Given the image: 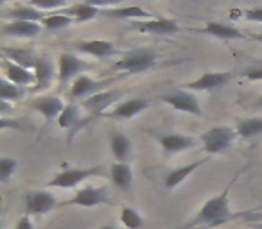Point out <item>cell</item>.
<instances>
[{"label":"cell","instance_id":"cell-1","mask_svg":"<svg viewBox=\"0 0 262 229\" xmlns=\"http://www.w3.org/2000/svg\"><path fill=\"white\" fill-rule=\"evenodd\" d=\"M233 183H235V177L230 181V185H226V188L223 190L219 195L208 199L207 202L203 204V208L198 211L196 217L182 229H190V227H194V225H207V227H212V225H219V224H223V222L235 217V213H232V210H230V199H228Z\"/></svg>","mask_w":262,"mask_h":229},{"label":"cell","instance_id":"cell-2","mask_svg":"<svg viewBox=\"0 0 262 229\" xmlns=\"http://www.w3.org/2000/svg\"><path fill=\"white\" fill-rule=\"evenodd\" d=\"M157 65V52L153 48H135V50L127 52L122 56L120 61L115 63L113 68L124 70L127 73H142L151 70Z\"/></svg>","mask_w":262,"mask_h":229},{"label":"cell","instance_id":"cell-3","mask_svg":"<svg viewBox=\"0 0 262 229\" xmlns=\"http://www.w3.org/2000/svg\"><path fill=\"white\" fill-rule=\"evenodd\" d=\"M237 136V131L226 128V125H217V128H210L201 135V142H203V149L208 154H219L226 150L233 143Z\"/></svg>","mask_w":262,"mask_h":229},{"label":"cell","instance_id":"cell-4","mask_svg":"<svg viewBox=\"0 0 262 229\" xmlns=\"http://www.w3.org/2000/svg\"><path fill=\"white\" fill-rule=\"evenodd\" d=\"M162 102H165V104L171 106V108L178 109V111L189 113V115H194V117H201L200 100H198L196 95L190 93L189 90L171 91V93L162 97Z\"/></svg>","mask_w":262,"mask_h":229},{"label":"cell","instance_id":"cell-5","mask_svg":"<svg viewBox=\"0 0 262 229\" xmlns=\"http://www.w3.org/2000/svg\"><path fill=\"white\" fill-rule=\"evenodd\" d=\"M101 174V168L94 167V168H69V170H63L59 174L54 175L49 186H56V188H76L77 185L84 181V179L92 177V175H99Z\"/></svg>","mask_w":262,"mask_h":229},{"label":"cell","instance_id":"cell-6","mask_svg":"<svg viewBox=\"0 0 262 229\" xmlns=\"http://www.w3.org/2000/svg\"><path fill=\"white\" fill-rule=\"evenodd\" d=\"M88 68H90V66H88L83 59L70 54V52H63V54L59 56V66H58V81H59V84H61V88L65 86L67 83H70L72 79L76 81L77 77L81 75V72Z\"/></svg>","mask_w":262,"mask_h":229},{"label":"cell","instance_id":"cell-7","mask_svg":"<svg viewBox=\"0 0 262 229\" xmlns=\"http://www.w3.org/2000/svg\"><path fill=\"white\" fill-rule=\"evenodd\" d=\"M131 27L139 33L146 34H176L180 31V26L171 18H153V20H131Z\"/></svg>","mask_w":262,"mask_h":229},{"label":"cell","instance_id":"cell-8","mask_svg":"<svg viewBox=\"0 0 262 229\" xmlns=\"http://www.w3.org/2000/svg\"><path fill=\"white\" fill-rule=\"evenodd\" d=\"M232 81L230 72H207L196 81L185 84L189 91H217Z\"/></svg>","mask_w":262,"mask_h":229},{"label":"cell","instance_id":"cell-9","mask_svg":"<svg viewBox=\"0 0 262 229\" xmlns=\"http://www.w3.org/2000/svg\"><path fill=\"white\" fill-rule=\"evenodd\" d=\"M102 202H110L108 192H106L104 186H102V188L84 186V188L77 190L76 195L69 200V204H72V206H81V208H94Z\"/></svg>","mask_w":262,"mask_h":229},{"label":"cell","instance_id":"cell-10","mask_svg":"<svg viewBox=\"0 0 262 229\" xmlns=\"http://www.w3.org/2000/svg\"><path fill=\"white\" fill-rule=\"evenodd\" d=\"M122 97V91L120 90H110V91H99L94 93L83 102V108L86 111H90L92 115H102L110 106L115 104L119 98Z\"/></svg>","mask_w":262,"mask_h":229},{"label":"cell","instance_id":"cell-11","mask_svg":"<svg viewBox=\"0 0 262 229\" xmlns=\"http://www.w3.org/2000/svg\"><path fill=\"white\" fill-rule=\"evenodd\" d=\"M56 206V197L51 192H31L26 197V213L27 215H41L51 211Z\"/></svg>","mask_w":262,"mask_h":229},{"label":"cell","instance_id":"cell-12","mask_svg":"<svg viewBox=\"0 0 262 229\" xmlns=\"http://www.w3.org/2000/svg\"><path fill=\"white\" fill-rule=\"evenodd\" d=\"M31 108L36 109L40 115H43L47 122H51L54 118H59V115L65 111L67 106L59 97L47 95V97H38L34 100H31Z\"/></svg>","mask_w":262,"mask_h":229},{"label":"cell","instance_id":"cell-13","mask_svg":"<svg viewBox=\"0 0 262 229\" xmlns=\"http://www.w3.org/2000/svg\"><path fill=\"white\" fill-rule=\"evenodd\" d=\"M2 70H4V77L9 81V83L16 84V86H29V84L36 83V77H34V72L24 68V66L16 65V63L9 61L8 58L2 59Z\"/></svg>","mask_w":262,"mask_h":229},{"label":"cell","instance_id":"cell-14","mask_svg":"<svg viewBox=\"0 0 262 229\" xmlns=\"http://www.w3.org/2000/svg\"><path fill=\"white\" fill-rule=\"evenodd\" d=\"M76 50L83 52V54L94 56L97 59H104L110 56L117 54V48L112 41L106 40H88V41H76Z\"/></svg>","mask_w":262,"mask_h":229},{"label":"cell","instance_id":"cell-15","mask_svg":"<svg viewBox=\"0 0 262 229\" xmlns=\"http://www.w3.org/2000/svg\"><path fill=\"white\" fill-rule=\"evenodd\" d=\"M112 81H95L88 75H79L76 81L72 83L70 88V98H81V97H90L94 93L102 91V86L110 84Z\"/></svg>","mask_w":262,"mask_h":229},{"label":"cell","instance_id":"cell-16","mask_svg":"<svg viewBox=\"0 0 262 229\" xmlns=\"http://www.w3.org/2000/svg\"><path fill=\"white\" fill-rule=\"evenodd\" d=\"M158 143H160L164 154L169 156V154H176V152H182V150L192 149L196 142L190 136L178 135V133H169V135H162L158 138Z\"/></svg>","mask_w":262,"mask_h":229},{"label":"cell","instance_id":"cell-17","mask_svg":"<svg viewBox=\"0 0 262 229\" xmlns=\"http://www.w3.org/2000/svg\"><path fill=\"white\" fill-rule=\"evenodd\" d=\"M34 77H36V83H34V91L47 90L51 86L52 79H54V63L49 56H40L38 63L34 66Z\"/></svg>","mask_w":262,"mask_h":229},{"label":"cell","instance_id":"cell-18","mask_svg":"<svg viewBox=\"0 0 262 229\" xmlns=\"http://www.w3.org/2000/svg\"><path fill=\"white\" fill-rule=\"evenodd\" d=\"M149 108V100L146 98H129V100L120 102L119 106H115V109L108 113V117L112 118H133L137 117L140 111Z\"/></svg>","mask_w":262,"mask_h":229},{"label":"cell","instance_id":"cell-19","mask_svg":"<svg viewBox=\"0 0 262 229\" xmlns=\"http://www.w3.org/2000/svg\"><path fill=\"white\" fill-rule=\"evenodd\" d=\"M41 31V26L36 22H9L2 26V34L4 36H16V38H34Z\"/></svg>","mask_w":262,"mask_h":229},{"label":"cell","instance_id":"cell-20","mask_svg":"<svg viewBox=\"0 0 262 229\" xmlns=\"http://www.w3.org/2000/svg\"><path fill=\"white\" fill-rule=\"evenodd\" d=\"M200 31L203 34H208V36L219 38V40H241V38H244V34L237 27L228 26V23H223V22H208Z\"/></svg>","mask_w":262,"mask_h":229},{"label":"cell","instance_id":"cell-21","mask_svg":"<svg viewBox=\"0 0 262 229\" xmlns=\"http://www.w3.org/2000/svg\"><path fill=\"white\" fill-rule=\"evenodd\" d=\"M4 52V58H8L9 61L16 63V65L24 66L27 70H34L38 63V58L33 54V50L29 48H20V47H4L2 48Z\"/></svg>","mask_w":262,"mask_h":229},{"label":"cell","instance_id":"cell-22","mask_svg":"<svg viewBox=\"0 0 262 229\" xmlns=\"http://www.w3.org/2000/svg\"><path fill=\"white\" fill-rule=\"evenodd\" d=\"M110 177H112L113 185H115L117 188L126 192V190H129L131 183H133V170H131V167L127 163L117 161V163H113L112 168H110Z\"/></svg>","mask_w":262,"mask_h":229},{"label":"cell","instance_id":"cell-23","mask_svg":"<svg viewBox=\"0 0 262 229\" xmlns=\"http://www.w3.org/2000/svg\"><path fill=\"white\" fill-rule=\"evenodd\" d=\"M110 149H112V154L115 156L117 161L126 163L131 154L129 138H127L126 135H122V133H112V135H110Z\"/></svg>","mask_w":262,"mask_h":229},{"label":"cell","instance_id":"cell-24","mask_svg":"<svg viewBox=\"0 0 262 229\" xmlns=\"http://www.w3.org/2000/svg\"><path fill=\"white\" fill-rule=\"evenodd\" d=\"M101 15L108 18H127V20H146L149 18V13L139 6H127V8H113L101 9Z\"/></svg>","mask_w":262,"mask_h":229},{"label":"cell","instance_id":"cell-25","mask_svg":"<svg viewBox=\"0 0 262 229\" xmlns=\"http://www.w3.org/2000/svg\"><path fill=\"white\" fill-rule=\"evenodd\" d=\"M203 163H207V160L194 161V163H189V165H185V167H180V168H174V170H171L167 175H165V181H164L165 186H167L169 190L176 188V186H178L180 183L183 181V179H187L190 174H192V172H196Z\"/></svg>","mask_w":262,"mask_h":229},{"label":"cell","instance_id":"cell-26","mask_svg":"<svg viewBox=\"0 0 262 229\" xmlns=\"http://www.w3.org/2000/svg\"><path fill=\"white\" fill-rule=\"evenodd\" d=\"M58 124H59V128L70 131V136H72L74 133L79 131V128L83 125V120H81V115H79V109H77L76 106L69 104L65 108V111L59 115Z\"/></svg>","mask_w":262,"mask_h":229},{"label":"cell","instance_id":"cell-27","mask_svg":"<svg viewBox=\"0 0 262 229\" xmlns=\"http://www.w3.org/2000/svg\"><path fill=\"white\" fill-rule=\"evenodd\" d=\"M6 16L11 18L13 22L18 20V22H43L45 16L41 15L40 9L33 8V6H20V8H13L9 11H6Z\"/></svg>","mask_w":262,"mask_h":229},{"label":"cell","instance_id":"cell-28","mask_svg":"<svg viewBox=\"0 0 262 229\" xmlns=\"http://www.w3.org/2000/svg\"><path fill=\"white\" fill-rule=\"evenodd\" d=\"M235 131H237V136H241V138H244V140H250V138H255V136L262 135V117L239 120Z\"/></svg>","mask_w":262,"mask_h":229},{"label":"cell","instance_id":"cell-29","mask_svg":"<svg viewBox=\"0 0 262 229\" xmlns=\"http://www.w3.org/2000/svg\"><path fill=\"white\" fill-rule=\"evenodd\" d=\"M63 15H69L70 18H74V22H88V20H94L97 15H101V9L81 2V4H74L72 8H69Z\"/></svg>","mask_w":262,"mask_h":229},{"label":"cell","instance_id":"cell-30","mask_svg":"<svg viewBox=\"0 0 262 229\" xmlns=\"http://www.w3.org/2000/svg\"><path fill=\"white\" fill-rule=\"evenodd\" d=\"M24 95H26V88L16 86V84L9 83L6 77L0 79V98H2V100L15 102V100H20Z\"/></svg>","mask_w":262,"mask_h":229},{"label":"cell","instance_id":"cell-31","mask_svg":"<svg viewBox=\"0 0 262 229\" xmlns=\"http://www.w3.org/2000/svg\"><path fill=\"white\" fill-rule=\"evenodd\" d=\"M74 23V18H70L69 15H49L43 18V22H41V26L45 27L47 31H51V33H56V31H61V29H67L69 26H72Z\"/></svg>","mask_w":262,"mask_h":229},{"label":"cell","instance_id":"cell-32","mask_svg":"<svg viewBox=\"0 0 262 229\" xmlns=\"http://www.w3.org/2000/svg\"><path fill=\"white\" fill-rule=\"evenodd\" d=\"M120 222L126 225L127 229H142L144 220L133 208H122L120 211Z\"/></svg>","mask_w":262,"mask_h":229},{"label":"cell","instance_id":"cell-33","mask_svg":"<svg viewBox=\"0 0 262 229\" xmlns=\"http://www.w3.org/2000/svg\"><path fill=\"white\" fill-rule=\"evenodd\" d=\"M16 167H18V161L13 160V158H2L0 160V181L6 183L9 181L13 174H15Z\"/></svg>","mask_w":262,"mask_h":229},{"label":"cell","instance_id":"cell-34","mask_svg":"<svg viewBox=\"0 0 262 229\" xmlns=\"http://www.w3.org/2000/svg\"><path fill=\"white\" fill-rule=\"evenodd\" d=\"M67 4V0H31V6L40 11H45V9H59Z\"/></svg>","mask_w":262,"mask_h":229},{"label":"cell","instance_id":"cell-35","mask_svg":"<svg viewBox=\"0 0 262 229\" xmlns=\"http://www.w3.org/2000/svg\"><path fill=\"white\" fill-rule=\"evenodd\" d=\"M83 2L88 6H94V8H97V9H102V8L117 6V4H120V2H124V0H83Z\"/></svg>","mask_w":262,"mask_h":229},{"label":"cell","instance_id":"cell-36","mask_svg":"<svg viewBox=\"0 0 262 229\" xmlns=\"http://www.w3.org/2000/svg\"><path fill=\"white\" fill-rule=\"evenodd\" d=\"M244 18L250 20V22L262 23V8H253V9L244 11Z\"/></svg>","mask_w":262,"mask_h":229},{"label":"cell","instance_id":"cell-37","mask_svg":"<svg viewBox=\"0 0 262 229\" xmlns=\"http://www.w3.org/2000/svg\"><path fill=\"white\" fill-rule=\"evenodd\" d=\"M246 79L250 81H262V66H255V68H248L244 72Z\"/></svg>","mask_w":262,"mask_h":229},{"label":"cell","instance_id":"cell-38","mask_svg":"<svg viewBox=\"0 0 262 229\" xmlns=\"http://www.w3.org/2000/svg\"><path fill=\"white\" fill-rule=\"evenodd\" d=\"M16 229H34L33 222L29 220V217H22L16 224Z\"/></svg>","mask_w":262,"mask_h":229},{"label":"cell","instance_id":"cell-39","mask_svg":"<svg viewBox=\"0 0 262 229\" xmlns=\"http://www.w3.org/2000/svg\"><path fill=\"white\" fill-rule=\"evenodd\" d=\"M251 38H253V40H257V41H260V43H262V33L260 34H251Z\"/></svg>","mask_w":262,"mask_h":229},{"label":"cell","instance_id":"cell-40","mask_svg":"<svg viewBox=\"0 0 262 229\" xmlns=\"http://www.w3.org/2000/svg\"><path fill=\"white\" fill-rule=\"evenodd\" d=\"M99 229H117V227H115V225H110L108 224V225H102V227H99Z\"/></svg>","mask_w":262,"mask_h":229},{"label":"cell","instance_id":"cell-41","mask_svg":"<svg viewBox=\"0 0 262 229\" xmlns=\"http://www.w3.org/2000/svg\"><path fill=\"white\" fill-rule=\"evenodd\" d=\"M257 108H262V97H260V100L257 102Z\"/></svg>","mask_w":262,"mask_h":229}]
</instances>
